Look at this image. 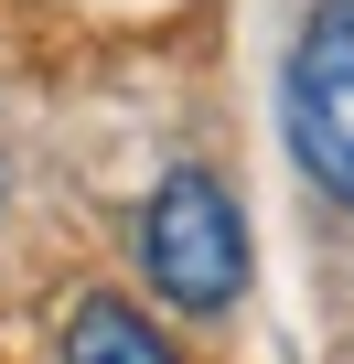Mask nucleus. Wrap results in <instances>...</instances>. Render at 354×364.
Instances as JSON below:
<instances>
[{"label": "nucleus", "mask_w": 354, "mask_h": 364, "mask_svg": "<svg viewBox=\"0 0 354 364\" xmlns=\"http://www.w3.org/2000/svg\"><path fill=\"white\" fill-rule=\"evenodd\" d=\"M140 279L194 321L247 289V215H236V193L215 171H172L140 204Z\"/></svg>", "instance_id": "obj_1"}, {"label": "nucleus", "mask_w": 354, "mask_h": 364, "mask_svg": "<svg viewBox=\"0 0 354 364\" xmlns=\"http://www.w3.org/2000/svg\"><path fill=\"white\" fill-rule=\"evenodd\" d=\"M65 364H183V353L161 343V321H140V300L86 289V300L65 311Z\"/></svg>", "instance_id": "obj_3"}, {"label": "nucleus", "mask_w": 354, "mask_h": 364, "mask_svg": "<svg viewBox=\"0 0 354 364\" xmlns=\"http://www.w3.org/2000/svg\"><path fill=\"white\" fill-rule=\"evenodd\" d=\"M290 150L354 215V0H311V22L290 43Z\"/></svg>", "instance_id": "obj_2"}]
</instances>
